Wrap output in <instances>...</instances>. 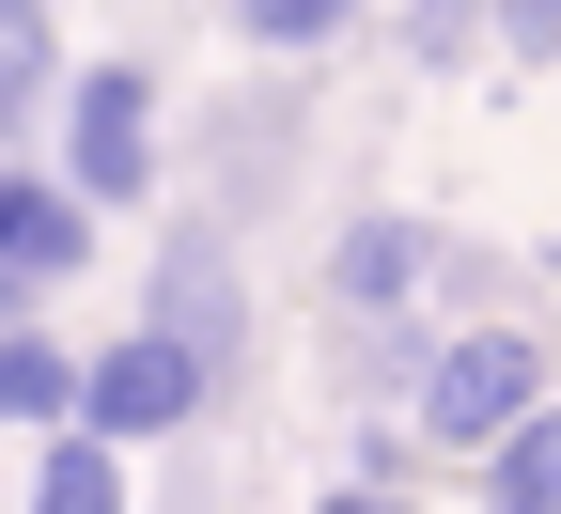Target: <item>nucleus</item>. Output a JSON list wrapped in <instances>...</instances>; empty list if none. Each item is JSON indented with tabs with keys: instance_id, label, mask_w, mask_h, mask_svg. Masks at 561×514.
I'll list each match as a JSON object with an SVG mask.
<instances>
[{
	"instance_id": "nucleus-1",
	"label": "nucleus",
	"mask_w": 561,
	"mask_h": 514,
	"mask_svg": "<svg viewBox=\"0 0 561 514\" xmlns=\"http://www.w3.org/2000/svg\"><path fill=\"white\" fill-rule=\"evenodd\" d=\"M546 375H561V358H546V328H530V312H468V328H437V358H421L405 421H421V453L483 468V453H500L530 406H561Z\"/></svg>"
},
{
	"instance_id": "nucleus-2",
	"label": "nucleus",
	"mask_w": 561,
	"mask_h": 514,
	"mask_svg": "<svg viewBox=\"0 0 561 514\" xmlns=\"http://www.w3.org/2000/svg\"><path fill=\"white\" fill-rule=\"evenodd\" d=\"M140 328H172L187 358H203V390H250V358H265V312H250V265H234V235L219 218H172L157 235V265H140Z\"/></svg>"
},
{
	"instance_id": "nucleus-3",
	"label": "nucleus",
	"mask_w": 561,
	"mask_h": 514,
	"mask_svg": "<svg viewBox=\"0 0 561 514\" xmlns=\"http://www.w3.org/2000/svg\"><path fill=\"white\" fill-rule=\"evenodd\" d=\"M47 172L94 218L110 203H157V79H140V62H79L62 110H47Z\"/></svg>"
},
{
	"instance_id": "nucleus-4",
	"label": "nucleus",
	"mask_w": 561,
	"mask_h": 514,
	"mask_svg": "<svg viewBox=\"0 0 561 514\" xmlns=\"http://www.w3.org/2000/svg\"><path fill=\"white\" fill-rule=\"evenodd\" d=\"M79 421L110 436V453H172V436L219 421V390H203V358H187L172 328H140V312H125V343L79 358Z\"/></svg>"
},
{
	"instance_id": "nucleus-5",
	"label": "nucleus",
	"mask_w": 561,
	"mask_h": 514,
	"mask_svg": "<svg viewBox=\"0 0 561 514\" xmlns=\"http://www.w3.org/2000/svg\"><path fill=\"white\" fill-rule=\"evenodd\" d=\"M79 265H94V203L62 187L47 157H0V328H16V312H47Z\"/></svg>"
},
{
	"instance_id": "nucleus-6",
	"label": "nucleus",
	"mask_w": 561,
	"mask_h": 514,
	"mask_svg": "<svg viewBox=\"0 0 561 514\" xmlns=\"http://www.w3.org/2000/svg\"><path fill=\"white\" fill-rule=\"evenodd\" d=\"M437 218H390V203H359V218H343V235H328V312L343 328H390V312H421V297H437Z\"/></svg>"
},
{
	"instance_id": "nucleus-7",
	"label": "nucleus",
	"mask_w": 561,
	"mask_h": 514,
	"mask_svg": "<svg viewBox=\"0 0 561 514\" xmlns=\"http://www.w3.org/2000/svg\"><path fill=\"white\" fill-rule=\"evenodd\" d=\"M62 79H79V62H62V32H47V0H0V157H16V140L62 110Z\"/></svg>"
},
{
	"instance_id": "nucleus-8",
	"label": "nucleus",
	"mask_w": 561,
	"mask_h": 514,
	"mask_svg": "<svg viewBox=\"0 0 561 514\" xmlns=\"http://www.w3.org/2000/svg\"><path fill=\"white\" fill-rule=\"evenodd\" d=\"M0 421H32V436H62V421H79V343H62L47 312H16V328H0Z\"/></svg>"
},
{
	"instance_id": "nucleus-9",
	"label": "nucleus",
	"mask_w": 561,
	"mask_h": 514,
	"mask_svg": "<svg viewBox=\"0 0 561 514\" xmlns=\"http://www.w3.org/2000/svg\"><path fill=\"white\" fill-rule=\"evenodd\" d=\"M32 514H140L125 499V453H110L94 421H62L47 453H32Z\"/></svg>"
},
{
	"instance_id": "nucleus-10",
	"label": "nucleus",
	"mask_w": 561,
	"mask_h": 514,
	"mask_svg": "<svg viewBox=\"0 0 561 514\" xmlns=\"http://www.w3.org/2000/svg\"><path fill=\"white\" fill-rule=\"evenodd\" d=\"M483 514H561V406H530L500 453H483Z\"/></svg>"
},
{
	"instance_id": "nucleus-11",
	"label": "nucleus",
	"mask_w": 561,
	"mask_h": 514,
	"mask_svg": "<svg viewBox=\"0 0 561 514\" xmlns=\"http://www.w3.org/2000/svg\"><path fill=\"white\" fill-rule=\"evenodd\" d=\"M219 16H234V47H265V62H312V47L359 32V0H219Z\"/></svg>"
},
{
	"instance_id": "nucleus-12",
	"label": "nucleus",
	"mask_w": 561,
	"mask_h": 514,
	"mask_svg": "<svg viewBox=\"0 0 561 514\" xmlns=\"http://www.w3.org/2000/svg\"><path fill=\"white\" fill-rule=\"evenodd\" d=\"M500 47V0H405V62H483Z\"/></svg>"
},
{
	"instance_id": "nucleus-13",
	"label": "nucleus",
	"mask_w": 561,
	"mask_h": 514,
	"mask_svg": "<svg viewBox=\"0 0 561 514\" xmlns=\"http://www.w3.org/2000/svg\"><path fill=\"white\" fill-rule=\"evenodd\" d=\"M500 62H561V0H500Z\"/></svg>"
},
{
	"instance_id": "nucleus-14",
	"label": "nucleus",
	"mask_w": 561,
	"mask_h": 514,
	"mask_svg": "<svg viewBox=\"0 0 561 514\" xmlns=\"http://www.w3.org/2000/svg\"><path fill=\"white\" fill-rule=\"evenodd\" d=\"M312 514H421V499H405V483H359V468H343V483H328Z\"/></svg>"
},
{
	"instance_id": "nucleus-15",
	"label": "nucleus",
	"mask_w": 561,
	"mask_h": 514,
	"mask_svg": "<svg viewBox=\"0 0 561 514\" xmlns=\"http://www.w3.org/2000/svg\"><path fill=\"white\" fill-rule=\"evenodd\" d=\"M172 514H234V483H172Z\"/></svg>"
},
{
	"instance_id": "nucleus-16",
	"label": "nucleus",
	"mask_w": 561,
	"mask_h": 514,
	"mask_svg": "<svg viewBox=\"0 0 561 514\" xmlns=\"http://www.w3.org/2000/svg\"><path fill=\"white\" fill-rule=\"evenodd\" d=\"M546 265H561V235H546Z\"/></svg>"
}]
</instances>
